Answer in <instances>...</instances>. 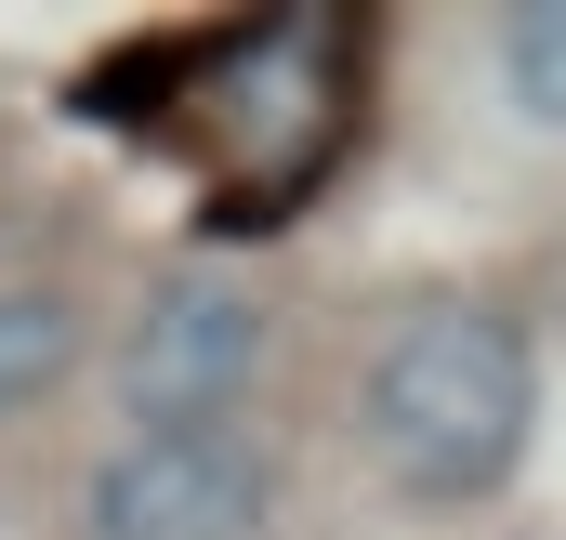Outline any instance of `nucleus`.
I'll return each instance as SVG.
<instances>
[{"instance_id":"nucleus-2","label":"nucleus","mask_w":566,"mask_h":540,"mask_svg":"<svg viewBox=\"0 0 566 540\" xmlns=\"http://www.w3.org/2000/svg\"><path fill=\"white\" fill-rule=\"evenodd\" d=\"M369 40L343 13H264V27H224L211 66L185 80V133H198V172L211 185H251V198H303L356 106H369Z\"/></svg>"},{"instance_id":"nucleus-5","label":"nucleus","mask_w":566,"mask_h":540,"mask_svg":"<svg viewBox=\"0 0 566 540\" xmlns=\"http://www.w3.org/2000/svg\"><path fill=\"white\" fill-rule=\"evenodd\" d=\"M80 370H93V303L66 277H0V435L40 422Z\"/></svg>"},{"instance_id":"nucleus-6","label":"nucleus","mask_w":566,"mask_h":540,"mask_svg":"<svg viewBox=\"0 0 566 540\" xmlns=\"http://www.w3.org/2000/svg\"><path fill=\"white\" fill-rule=\"evenodd\" d=\"M488 53H501V106L527 133H566V0H501Z\"/></svg>"},{"instance_id":"nucleus-7","label":"nucleus","mask_w":566,"mask_h":540,"mask_svg":"<svg viewBox=\"0 0 566 540\" xmlns=\"http://www.w3.org/2000/svg\"><path fill=\"white\" fill-rule=\"evenodd\" d=\"M501 540H541V528H501Z\"/></svg>"},{"instance_id":"nucleus-4","label":"nucleus","mask_w":566,"mask_h":540,"mask_svg":"<svg viewBox=\"0 0 566 540\" xmlns=\"http://www.w3.org/2000/svg\"><path fill=\"white\" fill-rule=\"evenodd\" d=\"M80 540H277V461L264 435H106Z\"/></svg>"},{"instance_id":"nucleus-1","label":"nucleus","mask_w":566,"mask_h":540,"mask_svg":"<svg viewBox=\"0 0 566 540\" xmlns=\"http://www.w3.org/2000/svg\"><path fill=\"white\" fill-rule=\"evenodd\" d=\"M356 461L396 515L461 528L488 501H514L527 448H541V316L514 290H409L369 343H356Z\"/></svg>"},{"instance_id":"nucleus-3","label":"nucleus","mask_w":566,"mask_h":540,"mask_svg":"<svg viewBox=\"0 0 566 540\" xmlns=\"http://www.w3.org/2000/svg\"><path fill=\"white\" fill-rule=\"evenodd\" d=\"M264 383H277V290L251 264H158L106 330L119 435H251Z\"/></svg>"}]
</instances>
